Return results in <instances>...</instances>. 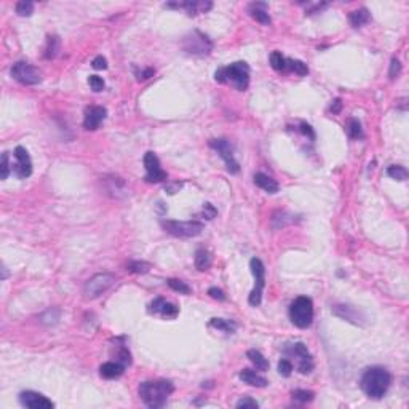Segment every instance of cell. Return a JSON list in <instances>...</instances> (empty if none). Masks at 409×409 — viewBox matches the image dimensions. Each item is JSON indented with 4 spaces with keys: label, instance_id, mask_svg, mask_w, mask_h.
<instances>
[{
    "label": "cell",
    "instance_id": "obj_7",
    "mask_svg": "<svg viewBox=\"0 0 409 409\" xmlns=\"http://www.w3.org/2000/svg\"><path fill=\"white\" fill-rule=\"evenodd\" d=\"M117 278L112 273H98L95 277H91L85 283V296L86 299H96L101 294H104L107 290H110L115 285Z\"/></svg>",
    "mask_w": 409,
    "mask_h": 409
},
{
    "label": "cell",
    "instance_id": "obj_13",
    "mask_svg": "<svg viewBox=\"0 0 409 409\" xmlns=\"http://www.w3.org/2000/svg\"><path fill=\"white\" fill-rule=\"evenodd\" d=\"M12 171L19 179H26L32 174V160L24 147L18 146L15 149V163L12 165Z\"/></svg>",
    "mask_w": 409,
    "mask_h": 409
},
{
    "label": "cell",
    "instance_id": "obj_27",
    "mask_svg": "<svg viewBox=\"0 0 409 409\" xmlns=\"http://www.w3.org/2000/svg\"><path fill=\"white\" fill-rule=\"evenodd\" d=\"M347 135L350 139H361L364 135H363V128H361V123L357 120V118H350L347 121Z\"/></svg>",
    "mask_w": 409,
    "mask_h": 409
},
{
    "label": "cell",
    "instance_id": "obj_38",
    "mask_svg": "<svg viewBox=\"0 0 409 409\" xmlns=\"http://www.w3.org/2000/svg\"><path fill=\"white\" fill-rule=\"evenodd\" d=\"M88 83H90V86H91V90L93 91H103L104 90V86H106V83H104V80L101 79V77H98V75H90V79H88Z\"/></svg>",
    "mask_w": 409,
    "mask_h": 409
},
{
    "label": "cell",
    "instance_id": "obj_29",
    "mask_svg": "<svg viewBox=\"0 0 409 409\" xmlns=\"http://www.w3.org/2000/svg\"><path fill=\"white\" fill-rule=\"evenodd\" d=\"M286 59H288V58H285L280 51H273L270 54V64H272V68L277 71V72H286V69H288Z\"/></svg>",
    "mask_w": 409,
    "mask_h": 409
},
{
    "label": "cell",
    "instance_id": "obj_46",
    "mask_svg": "<svg viewBox=\"0 0 409 409\" xmlns=\"http://www.w3.org/2000/svg\"><path fill=\"white\" fill-rule=\"evenodd\" d=\"M340 109H342V101L340 99H334V103L331 104V107H329V110L333 114H339L340 112Z\"/></svg>",
    "mask_w": 409,
    "mask_h": 409
},
{
    "label": "cell",
    "instance_id": "obj_3",
    "mask_svg": "<svg viewBox=\"0 0 409 409\" xmlns=\"http://www.w3.org/2000/svg\"><path fill=\"white\" fill-rule=\"evenodd\" d=\"M214 79L219 83H227L237 88L238 91H245L249 85V66L245 61H238L227 66V68H221L216 71Z\"/></svg>",
    "mask_w": 409,
    "mask_h": 409
},
{
    "label": "cell",
    "instance_id": "obj_33",
    "mask_svg": "<svg viewBox=\"0 0 409 409\" xmlns=\"http://www.w3.org/2000/svg\"><path fill=\"white\" fill-rule=\"evenodd\" d=\"M16 13L19 16H30L34 13V4L29 2V0H21L16 4Z\"/></svg>",
    "mask_w": 409,
    "mask_h": 409
},
{
    "label": "cell",
    "instance_id": "obj_20",
    "mask_svg": "<svg viewBox=\"0 0 409 409\" xmlns=\"http://www.w3.org/2000/svg\"><path fill=\"white\" fill-rule=\"evenodd\" d=\"M238 377H240L243 382H245V384H248V385H251V387H258V389H262V387H265V385L269 384L267 379H265L264 375H261L259 372L253 371V369H243V371L238 374Z\"/></svg>",
    "mask_w": 409,
    "mask_h": 409
},
{
    "label": "cell",
    "instance_id": "obj_14",
    "mask_svg": "<svg viewBox=\"0 0 409 409\" xmlns=\"http://www.w3.org/2000/svg\"><path fill=\"white\" fill-rule=\"evenodd\" d=\"M19 401L23 406L29 407V409H53L54 403L45 395H42L39 392L34 390H26L19 393Z\"/></svg>",
    "mask_w": 409,
    "mask_h": 409
},
{
    "label": "cell",
    "instance_id": "obj_22",
    "mask_svg": "<svg viewBox=\"0 0 409 409\" xmlns=\"http://www.w3.org/2000/svg\"><path fill=\"white\" fill-rule=\"evenodd\" d=\"M248 12H249L251 18L256 19L258 23H261V24H270L272 19H270V16L267 13V4H259V2L251 4L249 8H248Z\"/></svg>",
    "mask_w": 409,
    "mask_h": 409
},
{
    "label": "cell",
    "instance_id": "obj_32",
    "mask_svg": "<svg viewBox=\"0 0 409 409\" xmlns=\"http://www.w3.org/2000/svg\"><path fill=\"white\" fill-rule=\"evenodd\" d=\"M127 270L133 273H147L150 270V264L144 261H131L127 265Z\"/></svg>",
    "mask_w": 409,
    "mask_h": 409
},
{
    "label": "cell",
    "instance_id": "obj_30",
    "mask_svg": "<svg viewBox=\"0 0 409 409\" xmlns=\"http://www.w3.org/2000/svg\"><path fill=\"white\" fill-rule=\"evenodd\" d=\"M387 174L390 176L392 179H396V181H406L407 179V170L401 165H392L387 170Z\"/></svg>",
    "mask_w": 409,
    "mask_h": 409
},
{
    "label": "cell",
    "instance_id": "obj_17",
    "mask_svg": "<svg viewBox=\"0 0 409 409\" xmlns=\"http://www.w3.org/2000/svg\"><path fill=\"white\" fill-rule=\"evenodd\" d=\"M167 8H178V10H185V13L189 16H197L198 13H206L208 10H211L213 4L211 2H170V4H165Z\"/></svg>",
    "mask_w": 409,
    "mask_h": 409
},
{
    "label": "cell",
    "instance_id": "obj_43",
    "mask_svg": "<svg viewBox=\"0 0 409 409\" xmlns=\"http://www.w3.org/2000/svg\"><path fill=\"white\" fill-rule=\"evenodd\" d=\"M208 294L213 297V299H217V301H224L226 299V294L223 290H219V288H209L208 290Z\"/></svg>",
    "mask_w": 409,
    "mask_h": 409
},
{
    "label": "cell",
    "instance_id": "obj_34",
    "mask_svg": "<svg viewBox=\"0 0 409 409\" xmlns=\"http://www.w3.org/2000/svg\"><path fill=\"white\" fill-rule=\"evenodd\" d=\"M168 286H170V288H171L173 291L179 293V294H191V288H189V286H187L184 281H181V280L170 278V280H168Z\"/></svg>",
    "mask_w": 409,
    "mask_h": 409
},
{
    "label": "cell",
    "instance_id": "obj_5",
    "mask_svg": "<svg viewBox=\"0 0 409 409\" xmlns=\"http://www.w3.org/2000/svg\"><path fill=\"white\" fill-rule=\"evenodd\" d=\"M162 227L173 237L192 238L203 232V224L197 221H162Z\"/></svg>",
    "mask_w": 409,
    "mask_h": 409
},
{
    "label": "cell",
    "instance_id": "obj_40",
    "mask_svg": "<svg viewBox=\"0 0 409 409\" xmlns=\"http://www.w3.org/2000/svg\"><path fill=\"white\" fill-rule=\"evenodd\" d=\"M400 72H401V62L398 61L396 58H393V59H392V62H390L389 77H390V79L393 80V79H396L398 75H400Z\"/></svg>",
    "mask_w": 409,
    "mask_h": 409
},
{
    "label": "cell",
    "instance_id": "obj_26",
    "mask_svg": "<svg viewBox=\"0 0 409 409\" xmlns=\"http://www.w3.org/2000/svg\"><path fill=\"white\" fill-rule=\"evenodd\" d=\"M246 357L249 358V361L254 364V366H256V369H259V371H267L269 369V361L265 360V357L262 355L259 350H254V349L248 350Z\"/></svg>",
    "mask_w": 409,
    "mask_h": 409
},
{
    "label": "cell",
    "instance_id": "obj_45",
    "mask_svg": "<svg viewBox=\"0 0 409 409\" xmlns=\"http://www.w3.org/2000/svg\"><path fill=\"white\" fill-rule=\"evenodd\" d=\"M153 74H155V71H153V69H146V71H142V72H136L139 82H144V80L150 79V77H153Z\"/></svg>",
    "mask_w": 409,
    "mask_h": 409
},
{
    "label": "cell",
    "instance_id": "obj_11",
    "mask_svg": "<svg viewBox=\"0 0 409 409\" xmlns=\"http://www.w3.org/2000/svg\"><path fill=\"white\" fill-rule=\"evenodd\" d=\"M209 146H211L221 155V159L224 160L229 173L235 174V173L240 171V165H238V162L235 160V155H234V146L230 144L229 139H224V138L223 139H211V141H209Z\"/></svg>",
    "mask_w": 409,
    "mask_h": 409
},
{
    "label": "cell",
    "instance_id": "obj_18",
    "mask_svg": "<svg viewBox=\"0 0 409 409\" xmlns=\"http://www.w3.org/2000/svg\"><path fill=\"white\" fill-rule=\"evenodd\" d=\"M333 313L342 320H345V322H350L353 325H361L363 323V315L357 310L355 307L352 305H345V304H336L333 308Z\"/></svg>",
    "mask_w": 409,
    "mask_h": 409
},
{
    "label": "cell",
    "instance_id": "obj_6",
    "mask_svg": "<svg viewBox=\"0 0 409 409\" xmlns=\"http://www.w3.org/2000/svg\"><path fill=\"white\" fill-rule=\"evenodd\" d=\"M182 48L192 56H206V54L211 53L213 43L208 39V36L202 34L200 30H192L191 34L184 37Z\"/></svg>",
    "mask_w": 409,
    "mask_h": 409
},
{
    "label": "cell",
    "instance_id": "obj_28",
    "mask_svg": "<svg viewBox=\"0 0 409 409\" xmlns=\"http://www.w3.org/2000/svg\"><path fill=\"white\" fill-rule=\"evenodd\" d=\"M59 51V37L58 36H48L47 47H45V58L53 59Z\"/></svg>",
    "mask_w": 409,
    "mask_h": 409
},
{
    "label": "cell",
    "instance_id": "obj_36",
    "mask_svg": "<svg viewBox=\"0 0 409 409\" xmlns=\"http://www.w3.org/2000/svg\"><path fill=\"white\" fill-rule=\"evenodd\" d=\"M313 392H308V390H294L293 392V398L301 403H310L313 400Z\"/></svg>",
    "mask_w": 409,
    "mask_h": 409
},
{
    "label": "cell",
    "instance_id": "obj_8",
    "mask_svg": "<svg viewBox=\"0 0 409 409\" xmlns=\"http://www.w3.org/2000/svg\"><path fill=\"white\" fill-rule=\"evenodd\" d=\"M249 269H251V273L254 277V290L251 291L248 301L253 307H258L262 301V291H264V286H265V267H264L261 259L253 258L249 261Z\"/></svg>",
    "mask_w": 409,
    "mask_h": 409
},
{
    "label": "cell",
    "instance_id": "obj_25",
    "mask_svg": "<svg viewBox=\"0 0 409 409\" xmlns=\"http://www.w3.org/2000/svg\"><path fill=\"white\" fill-rule=\"evenodd\" d=\"M209 326L226 334H234L237 329V325L234 322H229V320H223V318H213L211 322H209Z\"/></svg>",
    "mask_w": 409,
    "mask_h": 409
},
{
    "label": "cell",
    "instance_id": "obj_12",
    "mask_svg": "<svg viewBox=\"0 0 409 409\" xmlns=\"http://www.w3.org/2000/svg\"><path fill=\"white\" fill-rule=\"evenodd\" d=\"M144 167H146V176L144 181L150 184L163 182L168 179V174L165 173L160 167V160L153 152H146L144 155Z\"/></svg>",
    "mask_w": 409,
    "mask_h": 409
},
{
    "label": "cell",
    "instance_id": "obj_44",
    "mask_svg": "<svg viewBox=\"0 0 409 409\" xmlns=\"http://www.w3.org/2000/svg\"><path fill=\"white\" fill-rule=\"evenodd\" d=\"M91 66H93L95 69H107V61H106V58H103V56H96V58L93 59Z\"/></svg>",
    "mask_w": 409,
    "mask_h": 409
},
{
    "label": "cell",
    "instance_id": "obj_23",
    "mask_svg": "<svg viewBox=\"0 0 409 409\" xmlns=\"http://www.w3.org/2000/svg\"><path fill=\"white\" fill-rule=\"evenodd\" d=\"M369 19H371V13L366 8L353 10V12H350V15H349V21L353 27H361L366 23H369Z\"/></svg>",
    "mask_w": 409,
    "mask_h": 409
},
{
    "label": "cell",
    "instance_id": "obj_9",
    "mask_svg": "<svg viewBox=\"0 0 409 409\" xmlns=\"http://www.w3.org/2000/svg\"><path fill=\"white\" fill-rule=\"evenodd\" d=\"M12 77L21 85H39L42 82V72L29 62L18 61L12 68Z\"/></svg>",
    "mask_w": 409,
    "mask_h": 409
},
{
    "label": "cell",
    "instance_id": "obj_24",
    "mask_svg": "<svg viewBox=\"0 0 409 409\" xmlns=\"http://www.w3.org/2000/svg\"><path fill=\"white\" fill-rule=\"evenodd\" d=\"M211 262H213V259H211V254H209L208 249L200 248L195 253V267L200 272H205L211 267Z\"/></svg>",
    "mask_w": 409,
    "mask_h": 409
},
{
    "label": "cell",
    "instance_id": "obj_41",
    "mask_svg": "<svg viewBox=\"0 0 409 409\" xmlns=\"http://www.w3.org/2000/svg\"><path fill=\"white\" fill-rule=\"evenodd\" d=\"M259 403L256 400H253V398L246 396V398H241V400L237 403V407H243V409H246V407H258Z\"/></svg>",
    "mask_w": 409,
    "mask_h": 409
},
{
    "label": "cell",
    "instance_id": "obj_21",
    "mask_svg": "<svg viewBox=\"0 0 409 409\" xmlns=\"http://www.w3.org/2000/svg\"><path fill=\"white\" fill-rule=\"evenodd\" d=\"M123 371H125V366L121 363L107 361L103 364L101 369H99V374H101V377H104V379H117L123 374Z\"/></svg>",
    "mask_w": 409,
    "mask_h": 409
},
{
    "label": "cell",
    "instance_id": "obj_1",
    "mask_svg": "<svg viewBox=\"0 0 409 409\" xmlns=\"http://www.w3.org/2000/svg\"><path fill=\"white\" fill-rule=\"evenodd\" d=\"M361 390L372 400H381L392 385V375L382 366H371L364 369L360 379Z\"/></svg>",
    "mask_w": 409,
    "mask_h": 409
},
{
    "label": "cell",
    "instance_id": "obj_10",
    "mask_svg": "<svg viewBox=\"0 0 409 409\" xmlns=\"http://www.w3.org/2000/svg\"><path fill=\"white\" fill-rule=\"evenodd\" d=\"M285 352L288 355L296 358V368L299 369L301 374H310L313 369V358L308 353L305 344L302 342H296V344H291L288 349H285Z\"/></svg>",
    "mask_w": 409,
    "mask_h": 409
},
{
    "label": "cell",
    "instance_id": "obj_2",
    "mask_svg": "<svg viewBox=\"0 0 409 409\" xmlns=\"http://www.w3.org/2000/svg\"><path fill=\"white\" fill-rule=\"evenodd\" d=\"M138 392L146 406L155 409L167 404L170 395L174 392V385L170 381H146L139 385Z\"/></svg>",
    "mask_w": 409,
    "mask_h": 409
},
{
    "label": "cell",
    "instance_id": "obj_19",
    "mask_svg": "<svg viewBox=\"0 0 409 409\" xmlns=\"http://www.w3.org/2000/svg\"><path fill=\"white\" fill-rule=\"evenodd\" d=\"M254 184H256L259 189H262L264 192L267 194H277L278 192V182L272 179L270 176L264 174V173H256L254 174Z\"/></svg>",
    "mask_w": 409,
    "mask_h": 409
},
{
    "label": "cell",
    "instance_id": "obj_31",
    "mask_svg": "<svg viewBox=\"0 0 409 409\" xmlns=\"http://www.w3.org/2000/svg\"><path fill=\"white\" fill-rule=\"evenodd\" d=\"M286 64H288V69H286V71L296 72L297 75H307L308 74L307 64L299 61V59H286Z\"/></svg>",
    "mask_w": 409,
    "mask_h": 409
},
{
    "label": "cell",
    "instance_id": "obj_42",
    "mask_svg": "<svg viewBox=\"0 0 409 409\" xmlns=\"http://www.w3.org/2000/svg\"><path fill=\"white\" fill-rule=\"evenodd\" d=\"M216 214H217V209L211 203H205V206H203L205 219H213V217H216Z\"/></svg>",
    "mask_w": 409,
    "mask_h": 409
},
{
    "label": "cell",
    "instance_id": "obj_37",
    "mask_svg": "<svg viewBox=\"0 0 409 409\" xmlns=\"http://www.w3.org/2000/svg\"><path fill=\"white\" fill-rule=\"evenodd\" d=\"M278 372L281 375H285V377H290L291 372H293V363H291V360L281 358L280 363H278Z\"/></svg>",
    "mask_w": 409,
    "mask_h": 409
},
{
    "label": "cell",
    "instance_id": "obj_15",
    "mask_svg": "<svg viewBox=\"0 0 409 409\" xmlns=\"http://www.w3.org/2000/svg\"><path fill=\"white\" fill-rule=\"evenodd\" d=\"M107 117V110L103 106H90L85 110V118H83V127L90 131H95L99 128Z\"/></svg>",
    "mask_w": 409,
    "mask_h": 409
},
{
    "label": "cell",
    "instance_id": "obj_39",
    "mask_svg": "<svg viewBox=\"0 0 409 409\" xmlns=\"http://www.w3.org/2000/svg\"><path fill=\"white\" fill-rule=\"evenodd\" d=\"M117 361L123 364L125 368L131 364V355H130V352L125 347L118 349V352H117Z\"/></svg>",
    "mask_w": 409,
    "mask_h": 409
},
{
    "label": "cell",
    "instance_id": "obj_4",
    "mask_svg": "<svg viewBox=\"0 0 409 409\" xmlns=\"http://www.w3.org/2000/svg\"><path fill=\"white\" fill-rule=\"evenodd\" d=\"M290 318L294 326L305 329L313 322V302L310 297H296L290 305Z\"/></svg>",
    "mask_w": 409,
    "mask_h": 409
},
{
    "label": "cell",
    "instance_id": "obj_35",
    "mask_svg": "<svg viewBox=\"0 0 409 409\" xmlns=\"http://www.w3.org/2000/svg\"><path fill=\"white\" fill-rule=\"evenodd\" d=\"M10 171H12V167H10L8 152H4L2 153V163H0V179H7Z\"/></svg>",
    "mask_w": 409,
    "mask_h": 409
},
{
    "label": "cell",
    "instance_id": "obj_16",
    "mask_svg": "<svg viewBox=\"0 0 409 409\" xmlns=\"http://www.w3.org/2000/svg\"><path fill=\"white\" fill-rule=\"evenodd\" d=\"M149 313H155L163 318H176L179 315V307L165 301L163 297H157L149 304Z\"/></svg>",
    "mask_w": 409,
    "mask_h": 409
}]
</instances>
